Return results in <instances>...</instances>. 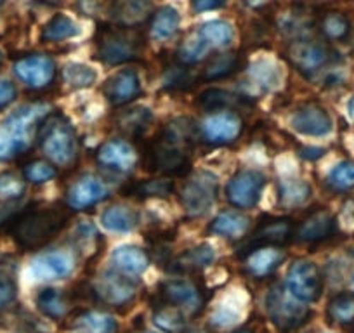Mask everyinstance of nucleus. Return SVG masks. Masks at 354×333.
I'll return each instance as SVG.
<instances>
[{
  "label": "nucleus",
  "mask_w": 354,
  "mask_h": 333,
  "mask_svg": "<svg viewBox=\"0 0 354 333\" xmlns=\"http://www.w3.org/2000/svg\"><path fill=\"white\" fill-rule=\"evenodd\" d=\"M70 212L63 207H26L19 210L11 222L8 233L21 250H37L46 247L66 227Z\"/></svg>",
  "instance_id": "f257e3e1"
},
{
  "label": "nucleus",
  "mask_w": 354,
  "mask_h": 333,
  "mask_svg": "<svg viewBox=\"0 0 354 333\" xmlns=\"http://www.w3.org/2000/svg\"><path fill=\"white\" fill-rule=\"evenodd\" d=\"M50 115V104L28 103L19 106L0 124V162H11L25 155L39 134L44 118Z\"/></svg>",
  "instance_id": "f03ea898"
},
{
  "label": "nucleus",
  "mask_w": 354,
  "mask_h": 333,
  "mask_svg": "<svg viewBox=\"0 0 354 333\" xmlns=\"http://www.w3.org/2000/svg\"><path fill=\"white\" fill-rule=\"evenodd\" d=\"M145 35L139 30L122 25H101L96 33V57L104 64L132 63L142 56Z\"/></svg>",
  "instance_id": "7ed1b4c3"
},
{
  "label": "nucleus",
  "mask_w": 354,
  "mask_h": 333,
  "mask_svg": "<svg viewBox=\"0 0 354 333\" xmlns=\"http://www.w3.org/2000/svg\"><path fill=\"white\" fill-rule=\"evenodd\" d=\"M39 146L53 165L70 166L78 158V139L64 115L50 113L39 127Z\"/></svg>",
  "instance_id": "20e7f679"
},
{
  "label": "nucleus",
  "mask_w": 354,
  "mask_h": 333,
  "mask_svg": "<svg viewBox=\"0 0 354 333\" xmlns=\"http://www.w3.org/2000/svg\"><path fill=\"white\" fill-rule=\"evenodd\" d=\"M189 153V149L156 134L142 148V166L145 171L162 174L165 178H185L192 172Z\"/></svg>",
  "instance_id": "39448f33"
},
{
  "label": "nucleus",
  "mask_w": 354,
  "mask_h": 333,
  "mask_svg": "<svg viewBox=\"0 0 354 333\" xmlns=\"http://www.w3.org/2000/svg\"><path fill=\"white\" fill-rule=\"evenodd\" d=\"M153 304H165L176 307L188 316H198L205 307V290L196 281L186 278H170L158 285V290L153 295ZM153 305V307H155Z\"/></svg>",
  "instance_id": "423d86ee"
},
{
  "label": "nucleus",
  "mask_w": 354,
  "mask_h": 333,
  "mask_svg": "<svg viewBox=\"0 0 354 333\" xmlns=\"http://www.w3.org/2000/svg\"><path fill=\"white\" fill-rule=\"evenodd\" d=\"M266 311H268V316L273 321V325L280 328L281 332H290V330L299 328L311 316L308 305L297 301L287 288L280 287V285L271 287L266 295Z\"/></svg>",
  "instance_id": "0eeeda50"
},
{
  "label": "nucleus",
  "mask_w": 354,
  "mask_h": 333,
  "mask_svg": "<svg viewBox=\"0 0 354 333\" xmlns=\"http://www.w3.org/2000/svg\"><path fill=\"white\" fill-rule=\"evenodd\" d=\"M217 195H219L217 175L209 171H198L189 175V179L181 188L179 198H181L183 209L189 217H202L212 209Z\"/></svg>",
  "instance_id": "6e6552de"
},
{
  "label": "nucleus",
  "mask_w": 354,
  "mask_h": 333,
  "mask_svg": "<svg viewBox=\"0 0 354 333\" xmlns=\"http://www.w3.org/2000/svg\"><path fill=\"white\" fill-rule=\"evenodd\" d=\"M295 227H297V222L292 217L264 216L262 219H259L257 226L252 231L243 247L240 248L238 256L243 257L255 248L262 247H283L288 241L294 240Z\"/></svg>",
  "instance_id": "1a4fd4ad"
},
{
  "label": "nucleus",
  "mask_w": 354,
  "mask_h": 333,
  "mask_svg": "<svg viewBox=\"0 0 354 333\" xmlns=\"http://www.w3.org/2000/svg\"><path fill=\"white\" fill-rule=\"evenodd\" d=\"M287 59L295 70L306 77H313L333 61V50L325 42L315 39H295L287 49Z\"/></svg>",
  "instance_id": "9d476101"
},
{
  "label": "nucleus",
  "mask_w": 354,
  "mask_h": 333,
  "mask_svg": "<svg viewBox=\"0 0 354 333\" xmlns=\"http://www.w3.org/2000/svg\"><path fill=\"white\" fill-rule=\"evenodd\" d=\"M325 287L323 273L313 260H295L287 274V290L301 302L319 301Z\"/></svg>",
  "instance_id": "9b49d317"
},
{
  "label": "nucleus",
  "mask_w": 354,
  "mask_h": 333,
  "mask_svg": "<svg viewBox=\"0 0 354 333\" xmlns=\"http://www.w3.org/2000/svg\"><path fill=\"white\" fill-rule=\"evenodd\" d=\"M91 287L94 301L104 302L113 307L129 304L136 297V281L132 278L122 274V271H104Z\"/></svg>",
  "instance_id": "f8f14e48"
},
{
  "label": "nucleus",
  "mask_w": 354,
  "mask_h": 333,
  "mask_svg": "<svg viewBox=\"0 0 354 333\" xmlns=\"http://www.w3.org/2000/svg\"><path fill=\"white\" fill-rule=\"evenodd\" d=\"M266 186V175L255 169L238 171L226 186V198L236 209H254L261 200Z\"/></svg>",
  "instance_id": "ddd939ff"
},
{
  "label": "nucleus",
  "mask_w": 354,
  "mask_h": 333,
  "mask_svg": "<svg viewBox=\"0 0 354 333\" xmlns=\"http://www.w3.org/2000/svg\"><path fill=\"white\" fill-rule=\"evenodd\" d=\"M203 141L214 146L231 144L236 141L243 132V120L236 111H216L209 113L202 122Z\"/></svg>",
  "instance_id": "4468645a"
},
{
  "label": "nucleus",
  "mask_w": 354,
  "mask_h": 333,
  "mask_svg": "<svg viewBox=\"0 0 354 333\" xmlns=\"http://www.w3.org/2000/svg\"><path fill=\"white\" fill-rule=\"evenodd\" d=\"M15 73L30 89H46L54 80L56 64L46 54H28L16 61Z\"/></svg>",
  "instance_id": "2eb2a0df"
},
{
  "label": "nucleus",
  "mask_w": 354,
  "mask_h": 333,
  "mask_svg": "<svg viewBox=\"0 0 354 333\" xmlns=\"http://www.w3.org/2000/svg\"><path fill=\"white\" fill-rule=\"evenodd\" d=\"M337 231L335 216L326 209H316L297 224L294 238L301 243H322L335 236Z\"/></svg>",
  "instance_id": "dca6fc26"
},
{
  "label": "nucleus",
  "mask_w": 354,
  "mask_h": 333,
  "mask_svg": "<svg viewBox=\"0 0 354 333\" xmlns=\"http://www.w3.org/2000/svg\"><path fill=\"white\" fill-rule=\"evenodd\" d=\"M290 125L295 132L311 137H323L333 131V122L328 111L316 103H306L292 113Z\"/></svg>",
  "instance_id": "f3484780"
},
{
  "label": "nucleus",
  "mask_w": 354,
  "mask_h": 333,
  "mask_svg": "<svg viewBox=\"0 0 354 333\" xmlns=\"http://www.w3.org/2000/svg\"><path fill=\"white\" fill-rule=\"evenodd\" d=\"M110 196V189L93 174H84L70 186L66 193L68 207L73 210H85L97 205L104 198Z\"/></svg>",
  "instance_id": "a211bd4d"
},
{
  "label": "nucleus",
  "mask_w": 354,
  "mask_h": 333,
  "mask_svg": "<svg viewBox=\"0 0 354 333\" xmlns=\"http://www.w3.org/2000/svg\"><path fill=\"white\" fill-rule=\"evenodd\" d=\"M142 87L139 75L136 70H120L115 75H111L103 86V94L106 101L113 106H125L132 103L136 97L141 96Z\"/></svg>",
  "instance_id": "6ab92c4d"
},
{
  "label": "nucleus",
  "mask_w": 354,
  "mask_h": 333,
  "mask_svg": "<svg viewBox=\"0 0 354 333\" xmlns=\"http://www.w3.org/2000/svg\"><path fill=\"white\" fill-rule=\"evenodd\" d=\"M75 269V257L66 250H49V252H40L35 259L32 260L33 276L37 280H61L73 273Z\"/></svg>",
  "instance_id": "aec40b11"
},
{
  "label": "nucleus",
  "mask_w": 354,
  "mask_h": 333,
  "mask_svg": "<svg viewBox=\"0 0 354 333\" xmlns=\"http://www.w3.org/2000/svg\"><path fill=\"white\" fill-rule=\"evenodd\" d=\"M96 160L101 166L110 171L131 172L138 163V151L124 139H111L97 148Z\"/></svg>",
  "instance_id": "412c9836"
},
{
  "label": "nucleus",
  "mask_w": 354,
  "mask_h": 333,
  "mask_svg": "<svg viewBox=\"0 0 354 333\" xmlns=\"http://www.w3.org/2000/svg\"><path fill=\"white\" fill-rule=\"evenodd\" d=\"M214 259H216V250L212 245L200 243L170 259L163 267L172 274L198 273V271L205 269L209 264H212Z\"/></svg>",
  "instance_id": "4be33fe9"
},
{
  "label": "nucleus",
  "mask_w": 354,
  "mask_h": 333,
  "mask_svg": "<svg viewBox=\"0 0 354 333\" xmlns=\"http://www.w3.org/2000/svg\"><path fill=\"white\" fill-rule=\"evenodd\" d=\"M285 259V254L277 247L255 248L247 256H243L245 273L254 278L270 276Z\"/></svg>",
  "instance_id": "5701e85b"
},
{
  "label": "nucleus",
  "mask_w": 354,
  "mask_h": 333,
  "mask_svg": "<svg viewBox=\"0 0 354 333\" xmlns=\"http://www.w3.org/2000/svg\"><path fill=\"white\" fill-rule=\"evenodd\" d=\"M252 101L245 96L230 93L226 89H217L210 87L205 89L196 97V106L207 113H216V111H233L240 106H252Z\"/></svg>",
  "instance_id": "b1692460"
},
{
  "label": "nucleus",
  "mask_w": 354,
  "mask_h": 333,
  "mask_svg": "<svg viewBox=\"0 0 354 333\" xmlns=\"http://www.w3.org/2000/svg\"><path fill=\"white\" fill-rule=\"evenodd\" d=\"M151 0H113L110 6V16L117 25L131 26L146 21L151 16Z\"/></svg>",
  "instance_id": "393cba45"
},
{
  "label": "nucleus",
  "mask_w": 354,
  "mask_h": 333,
  "mask_svg": "<svg viewBox=\"0 0 354 333\" xmlns=\"http://www.w3.org/2000/svg\"><path fill=\"white\" fill-rule=\"evenodd\" d=\"M153 122V111L146 106H132L127 110H122L115 117V129L124 135L132 139H138L148 131Z\"/></svg>",
  "instance_id": "a878e982"
},
{
  "label": "nucleus",
  "mask_w": 354,
  "mask_h": 333,
  "mask_svg": "<svg viewBox=\"0 0 354 333\" xmlns=\"http://www.w3.org/2000/svg\"><path fill=\"white\" fill-rule=\"evenodd\" d=\"M111 263L125 274H141L148 269L149 257L142 248L136 245H122L111 254Z\"/></svg>",
  "instance_id": "bb28decb"
},
{
  "label": "nucleus",
  "mask_w": 354,
  "mask_h": 333,
  "mask_svg": "<svg viewBox=\"0 0 354 333\" xmlns=\"http://www.w3.org/2000/svg\"><path fill=\"white\" fill-rule=\"evenodd\" d=\"M71 333H117L118 323L113 316L100 311H84L70 323Z\"/></svg>",
  "instance_id": "cd10ccee"
},
{
  "label": "nucleus",
  "mask_w": 354,
  "mask_h": 333,
  "mask_svg": "<svg viewBox=\"0 0 354 333\" xmlns=\"http://www.w3.org/2000/svg\"><path fill=\"white\" fill-rule=\"evenodd\" d=\"M241 68H243V59H241L240 54L236 53L216 54V56H212L209 61H207L200 80H205V82L224 80V78L236 75Z\"/></svg>",
  "instance_id": "c85d7f7f"
},
{
  "label": "nucleus",
  "mask_w": 354,
  "mask_h": 333,
  "mask_svg": "<svg viewBox=\"0 0 354 333\" xmlns=\"http://www.w3.org/2000/svg\"><path fill=\"white\" fill-rule=\"evenodd\" d=\"M174 182L169 178L156 179H139V181L129 182L122 188L124 196H134V198H167L174 193Z\"/></svg>",
  "instance_id": "c756f323"
},
{
  "label": "nucleus",
  "mask_w": 354,
  "mask_h": 333,
  "mask_svg": "<svg viewBox=\"0 0 354 333\" xmlns=\"http://www.w3.org/2000/svg\"><path fill=\"white\" fill-rule=\"evenodd\" d=\"M158 134L162 135V137L169 139V141L176 142V144L193 151V148H195L196 144V139H198V129H196L195 122H193L192 118L179 117L163 125V127L160 129Z\"/></svg>",
  "instance_id": "7c9ffc66"
},
{
  "label": "nucleus",
  "mask_w": 354,
  "mask_h": 333,
  "mask_svg": "<svg viewBox=\"0 0 354 333\" xmlns=\"http://www.w3.org/2000/svg\"><path fill=\"white\" fill-rule=\"evenodd\" d=\"M250 227V220L247 216L236 210H223L212 222L209 224V231L214 234L226 238H241Z\"/></svg>",
  "instance_id": "2f4dec72"
},
{
  "label": "nucleus",
  "mask_w": 354,
  "mask_h": 333,
  "mask_svg": "<svg viewBox=\"0 0 354 333\" xmlns=\"http://www.w3.org/2000/svg\"><path fill=\"white\" fill-rule=\"evenodd\" d=\"M101 224L111 233H129L139 224V213L129 207L113 205L101 213Z\"/></svg>",
  "instance_id": "473e14b6"
},
{
  "label": "nucleus",
  "mask_w": 354,
  "mask_h": 333,
  "mask_svg": "<svg viewBox=\"0 0 354 333\" xmlns=\"http://www.w3.org/2000/svg\"><path fill=\"white\" fill-rule=\"evenodd\" d=\"M181 26V15L172 6H163L153 15L149 32L155 40H169Z\"/></svg>",
  "instance_id": "72a5a7b5"
},
{
  "label": "nucleus",
  "mask_w": 354,
  "mask_h": 333,
  "mask_svg": "<svg viewBox=\"0 0 354 333\" xmlns=\"http://www.w3.org/2000/svg\"><path fill=\"white\" fill-rule=\"evenodd\" d=\"M248 78H250L252 86L266 93V91L278 87V84L281 82V71L273 61L259 59L248 70Z\"/></svg>",
  "instance_id": "f704fd0d"
},
{
  "label": "nucleus",
  "mask_w": 354,
  "mask_h": 333,
  "mask_svg": "<svg viewBox=\"0 0 354 333\" xmlns=\"http://www.w3.org/2000/svg\"><path fill=\"white\" fill-rule=\"evenodd\" d=\"M311 198V186L304 179L287 178L278 181V200L285 207H299Z\"/></svg>",
  "instance_id": "c9c22d12"
},
{
  "label": "nucleus",
  "mask_w": 354,
  "mask_h": 333,
  "mask_svg": "<svg viewBox=\"0 0 354 333\" xmlns=\"http://www.w3.org/2000/svg\"><path fill=\"white\" fill-rule=\"evenodd\" d=\"M35 304L39 311L46 314L47 318L61 319L68 312L66 295L57 290V288H42V290H39L35 297Z\"/></svg>",
  "instance_id": "e433bc0d"
},
{
  "label": "nucleus",
  "mask_w": 354,
  "mask_h": 333,
  "mask_svg": "<svg viewBox=\"0 0 354 333\" xmlns=\"http://www.w3.org/2000/svg\"><path fill=\"white\" fill-rule=\"evenodd\" d=\"M82 28L77 21L66 15H56L46 23L42 28V40L44 42H57V40H68L73 37L80 35Z\"/></svg>",
  "instance_id": "4c0bfd02"
},
{
  "label": "nucleus",
  "mask_w": 354,
  "mask_h": 333,
  "mask_svg": "<svg viewBox=\"0 0 354 333\" xmlns=\"http://www.w3.org/2000/svg\"><path fill=\"white\" fill-rule=\"evenodd\" d=\"M319 32L326 40H344L351 32V21L344 12L328 11L319 18Z\"/></svg>",
  "instance_id": "58836bf2"
},
{
  "label": "nucleus",
  "mask_w": 354,
  "mask_h": 333,
  "mask_svg": "<svg viewBox=\"0 0 354 333\" xmlns=\"http://www.w3.org/2000/svg\"><path fill=\"white\" fill-rule=\"evenodd\" d=\"M328 321L333 325H354V294H339L328 302L326 307Z\"/></svg>",
  "instance_id": "ea45409f"
},
{
  "label": "nucleus",
  "mask_w": 354,
  "mask_h": 333,
  "mask_svg": "<svg viewBox=\"0 0 354 333\" xmlns=\"http://www.w3.org/2000/svg\"><path fill=\"white\" fill-rule=\"evenodd\" d=\"M210 49H212L210 44L198 32H195V35L186 39L181 44V47H179V50H177V63L185 64V66H192V64H196L202 59H205Z\"/></svg>",
  "instance_id": "a19ab883"
},
{
  "label": "nucleus",
  "mask_w": 354,
  "mask_h": 333,
  "mask_svg": "<svg viewBox=\"0 0 354 333\" xmlns=\"http://www.w3.org/2000/svg\"><path fill=\"white\" fill-rule=\"evenodd\" d=\"M63 78L70 89H87L97 80V71L84 63H68L63 68Z\"/></svg>",
  "instance_id": "79ce46f5"
},
{
  "label": "nucleus",
  "mask_w": 354,
  "mask_h": 333,
  "mask_svg": "<svg viewBox=\"0 0 354 333\" xmlns=\"http://www.w3.org/2000/svg\"><path fill=\"white\" fill-rule=\"evenodd\" d=\"M153 323L158 326L160 330L167 333H181L186 328V319L179 309L170 307V305L160 304L155 305V312H153Z\"/></svg>",
  "instance_id": "37998d69"
},
{
  "label": "nucleus",
  "mask_w": 354,
  "mask_h": 333,
  "mask_svg": "<svg viewBox=\"0 0 354 333\" xmlns=\"http://www.w3.org/2000/svg\"><path fill=\"white\" fill-rule=\"evenodd\" d=\"M196 32L210 44V47H227L233 40V28L230 23L221 19L203 23Z\"/></svg>",
  "instance_id": "c03bdc74"
},
{
  "label": "nucleus",
  "mask_w": 354,
  "mask_h": 333,
  "mask_svg": "<svg viewBox=\"0 0 354 333\" xmlns=\"http://www.w3.org/2000/svg\"><path fill=\"white\" fill-rule=\"evenodd\" d=\"M309 23L306 19V12H302L301 9H290V11L283 12L278 19V30H280L283 35L292 37V39H302L304 32L308 30Z\"/></svg>",
  "instance_id": "a18cd8bd"
},
{
  "label": "nucleus",
  "mask_w": 354,
  "mask_h": 333,
  "mask_svg": "<svg viewBox=\"0 0 354 333\" xmlns=\"http://www.w3.org/2000/svg\"><path fill=\"white\" fill-rule=\"evenodd\" d=\"M26 184L15 172H0V203L16 202L25 195Z\"/></svg>",
  "instance_id": "49530a36"
},
{
  "label": "nucleus",
  "mask_w": 354,
  "mask_h": 333,
  "mask_svg": "<svg viewBox=\"0 0 354 333\" xmlns=\"http://www.w3.org/2000/svg\"><path fill=\"white\" fill-rule=\"evenodd\" d=\"M23 175L28 182H33V184H44V182L50 181L57 175L56 166L53 165L47 160H32L25 165L23 169Z\"/></svg>",
  "instance_id": "de8ad7c7"
},
{
  "label": "nucleus",
  "mask_w": 354,
  "mask_h": 333,
  "mask_svg": "<svg viewBox=\"0 0 354 333\" xmlns=\"http://www.w3.org/2000/svg\"><path fill=\"white\" fill-rule=\"evenodd\" d=\"M328 184L337 191L354 188V162H340L328 174Z\"/></svg>",
  "instance_id": "09e8293b"
},
{
  "label": "nucleus",
  "mask_w": 354,
  "mask_h": 333,
  "mask_svg": "<svg viewBox=\"0 0 354 333\" xmlns=\"http://www.w3.org/2000/svg\"><path fill=\"white\" fill-rule=\"evenodd\" d=\"M192 77L188 73V66L185 64H177V66L169 68L165 77V87L167 89H176V91H183V89H189L193 86Z\"/></svg>",
  "instance_id": "8fccbe9b"
},
{
  "label": "nucleus",
  "mask_w": 354,
  "mask_h": 333,
  "mask_svg": "<svg viewBox=\"0 0 354 333\" xmlns=\"http://www.w3.org/2000/svg\"><path fill=\"white\" fill-rule=\"evenodd\" d=\"M16 297H18V287L16 281L11 276L0 274V311L15 304Z\"/></svg>",
  "instance_id": "3c124183"
},
{
  "label": "nucleus",
  "mask_w": 354,
  "mask_h": 333,
  "mask_svg": "<svg viewBox=\"0 0 354 333\" xmlns=\"http://www.w3.org/2000/svg\"><path fill=\"white\" fill-rule=\"evenodd\" d=\"M16 94H18V91L11 80L0 78V110L9 106L16 99Z\"/></svg>",
  "instance_id": "603ef678"
},
{
  "label": "nucleus",
  "mask_w": 354,
  "mask_h": 333,
  "mask_svg": "<svg viewBox=\"0 0 354 333\" xmlns=\"http://www.w3.org/2000/svg\"><path fill=\"white\" fill-rule=\"evenodd\" d=\"M227 0H192V6L196 12H207L223 8Z\"/></svg>",
  "instance_id": "864d4df0"
},
{
  "label": "nucleus",
  "mask_w": 354,
  "mask_h": 333,
  "mask_svg": "<svg viewBox=\"0 0 354 333\" xmlns=\"http://www.w3.org/2000/svg\"><path fill=\"white\" fill-rule=\"evenodd\" d=\"M325 155V148H315V146H302L301 156L306 160H318Z\"/></svg>",
  "instance_id": "5fc2aeb1"
},
{
  "label": "nucleus",
  "mask_w": 354,
  "mask_h": 333,
  "mask_svg": "<svg viewBox=\"0 0 354 333\" xmlns=\"http://www.w3.org/2000/svg\"><path fill=\"white\" fill-rule=\"evenodd\" d=\"M347 111H349V117L354 120V97L349 101V104H347Z\"/></svg>",
  "instance_id": "6e6d98bb"
},
{
  "label": "nucleus",
  "mask_w": 354,
  "mask_h": 333,
  "mask_svg": "<svg viewBox=\"0 0 354 333\" xmlns=\"http://www.w3.org/2000/svg\"><path fill=\"white\" fill-rule=\"evenodd\" d=\"M233 333H252V332H248V330H238V332H233Z\"/></svg>",
  "instance_id": "4d7b16f0"
},
{
  "label": "nucleus",
  "mask_w": 354,
  "mask_h": 333,
  "mask_svg": "<svg viewBox=\"0 0 354 333\" xmlns=\"http://www.w3.org/2000/svg\"><path fill=\"white\" fill-rule=\"evenodd\" d=\"M2 61H4V54H2V50H0V64H2Z\"/></svg>",
  "instance_id": "13d9d810"
},
{
  "label": "nucleus",
  "mask_w": 354,
  "mask_h": 333,
  "mask_svg": "<svg viewBox=\"0 0 354 333\" xmlns=\"http://www.w3.org/2000/svg\"><path fill=\"white\" fill-rule=\"evenodd\" d=\"M4 2H6V0H0V9H2V6H4Z\"/></svg>",
  "instance_id": "bf43d9fd"
}]
</instances>
